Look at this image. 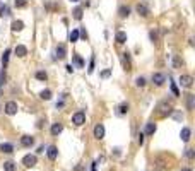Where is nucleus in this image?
Returning <instances> with one entry per match:
<instances>
[{
    "label": "nucleus",
    "mask_w": 195,
    "mask_h": 171,
    "mask_svg": "<svg viewBox=\"0 0 195 171\" xmlns=\"http://www.w3.org/2000/svg\"><path fill=\"white\" fill-rule=\"evenodd\" d=\"M72 123H74L76 127L84 125V123H86V113H84V111H77V113H74V115H72Z\"/></svg>",
    "instance_id": "1"
},
{
    "label": "nucleus",
    "mask_w": 195,
    "mask_h": 171,
    "mask_svg": "<svg viewBox=\"0 0 195 171\" xmlns=\"http://www.w3.org/2000/svg\"><path fill=\"white\" fill-rule=\"evenodd\" d=\"M22 164H24L26 168H33V166L38 164V157H36L34 154H26V156L22 157Z\"/></svg>",
    "instance_id": "2"
},
{
    "label": "nucleus",
    "mask_w": 195,
    "mask_h": 171,
    "mask_svg": "<svg viewBox=\"0 0 195 171\" xmlns=\"http://www.w3.org/2000/svg\"><path fill=\"white\" fill-rule=\"evenodd\" d=\"M159 109H161V111H159L161 116H168L171 111H173V106H171L168 101H163V103L159 104Z\"/></svg>",
    "instance_id": "3"
},
{
    "label": "nucleus",
    "mask_w": 195,
    "mask_h": 171,
    "mask_svg": "<svg viewBox=\"0 0 195 171\" xmlns=\"http://www.w3.org/2000/svg\"><path fill=\"white\" fill-rule=\"evenodd\" d=\"M180 84L183 86V87H192L194 77H192V75H180Z\"/></svg>",
    "instance_id": "4"
},
{
    "label": "nucleus",
    "mask_w": 195,
    "mask_h": 171,
    "mask_svg": "<svg viewBox=\"0 0 195 171\" xmlns=\"http://www.w3.org/2000/svg\"><path fill=\"white\" fill-rule=\"evenodd\" d=\"M5 113H7V115H15V113H17V103L15 101H9L7 104H5Z\"/></svg>",
    "instance_id": "5"
},
{
    "label": "nucleus",
    "mask_w": 195,
    "mask_h": 171,
    "mask_svg": "<svg viewBox=\"0 0 195 171\" xmlns=\"http://www.w3.org/2000/svg\"><path fill=\"white\" fill-rule=\"evenodd\" d=\"M135 10H137V14L142 15V17H147V15H149V7H147L146 4H137Z\"/></svg>",
    "instance_id": "6"
},
{
    "label": "nucleus",
    "mask_w": 195,
    "mask_h": 171,
    "mask_svg": "<svg viewBox=\"0 0 195 171\" xmlns=\"http://www.w3.org/2000/svg\"><path fill=\"white\" fill-rule=\"evenodd\" d=\"M164 81H166L164 74H161V72H156V74H152V82L156 84V86H163V84H164Z\"/></svg>",
    "instance_id": "7"
},
{
    "label": "nucleus",
    "mask_w": 195,
    "mask_h": 171,
    "mask_svg": "<svg viewBox=\"0 0 195 171\" xmlns=\"http://www.w3.org/2000/svg\"><path fill=\"white\" fill-rule=\"evenodd\" d=\"M94 137H96L98 140H101V139L105 137V127H103L101 123H98L96 127H94Z\"/></svg>",
    "instance_id": "8"
},
{
    "label": "nucleus",
    "mask_w": 195,
    "mask_h": 171,
    "mask_svg": "<svg viewBox=\"0 0 195 171\" xmlns=\"http://www.w3.org/2000/svg\"><path fill=\"white\" fill-rule=\"evenodd\" d=\"M55 53H56V58H60V60H62V58H65V57H67V48H65V45H62V43H60V45L56 46Z\"/></svg>",
    "instance_id": "9"
},
{
    "label": "nucleus",
    "mask_w": 195,
    "mask_h": 171,
    "mask_svg": "<svg viewBox=\"0 0 195 171\" xmlns=\"http://www.w3.org/2000/svg\"><path fill=\"white\" fill-rule=\"evenodd\" d=\"M46 154H48V159H50V161H55L56 157H58V149H56L55 145H50L48 150H46Z\"/></svg>",
    "instance_id": "10"
},
{
    "label": "nucleus",
    "mask_w": 195,
    "mask_h": 171,
    "mask_svg": "<svg viewBox=\"0 0 195 171\" xmlns=\"http://www.w3.org/2000/svg\"><path fill=\"white\" fill-rule=\"evenodd\" d=\"M21 144L24 147H33L34 145V139L31 135H24V137H21Z\"/></svg>",
    "instance_id": "11"
},
{
    "label": "nucleus",
    "mask_w": 195,
    "mask_h": 171,
    "mask_svg": "<svg viewBox=\"0 0 195 171\" xmlns=\"http://www.w3.org/2000/svg\"><path fill=\"white\" fill-rule=\"evenodd\" d=\"M14 53L17 55V57H21V58H24L26 55H28V48L24 46V45H17L14 50Z\"/></svg>",
    "instance_id": "12"
},
{
    "label": "nucleus",
    "mask_w": 195,
    "mask_h": 171,
    "mask_svg": "<svg viewBox=\"0 0 195 171\" xmlns=\"http://www.w3.org/2000/svg\"><path fill=\"white\" fill-rule=\"evenodd\" d=\"M62 130H63V125H62V123H53V125H51V135H53V137H58L60 134H62Z\"/></svg>",
    "instance_id": "13"
},
{
    "label": "nucleus",
    "mask_w": 195,
    "mask_h": 171,
    "mask_svg": "<svg viewBox=\"0 0 195 171\" xmlns=\"http://www.w3.org/2000/svg\"><path fill=\"white\" fill-rule=\"evenodd\" d=\"M190 135H192V130L188 128V127H185V128H181V132H180V137H181V140H183V142H188V140H190Z\"/></svg>",
    "instance_id": "14"
},
{
    "label": "nucleus",
    "mask_w": 195,
    "mask_h": 171,
    "mask_svg": "<svg viewBox=\"0 0 195 171\" xmlns=\"http://www.w3.org/2000/svg\"><path fill=\"white\" fill-rule=\"evenodd\" d=\"M122 65H123V68H125L127 72L130 70V67H132V65H130V57H128V53H123V55H122Z\"/></svg>",
    "instance_id": "15"
},
{
    "label": "nucleus",
    "mask_w": 195,
    "mask_h": 171,
    "mask_svg": "<svg viewBox=\"0 0 195 171\" xmlns=\"http://www.w3.org/2000/svg\"><path fill=\"white\" fill-rule=\"evenodd\" d=\"M0 150H2V152H5V154H12V152H14V145H12V144H9V142H4L2 145H0Z\"/></svg>",
    "instance_id": "16"
},
{
    "label": "nucleus",
    "mask_w": 195,
    "mask_h": 171,
    "mask_svg": "<svg viewBox=\"0 0 195 171\" xmlns=\"http://www.w3.org/2000/svg\"><path fill=\"white\" fill-rule=\"evenodd\" d=\"M128 108H130V106H128V103H122V104H120L118 108H117V115H127V113H128Z\"/></svg>",
    "instance_id": "17"
},
{
    "label": "nucleus",
    "mask_w": 195,
    "mask_h": 171,
    "mask_svg": "<svg viewBox=\"0 0 195 171\" xmlns=\"http://www.w3.org/2000/svg\"><path fill=\"white\" fill-rule=\"evenodd\" d=\"M118 15H120V17H123V19L128 17V15H130V7H128V5H122L118 9Z\"/></svg>",
    "instance_id": "18"
},
{
    "label": "nucleus",
    "mask_w": 195,
    "mask_h": 171,
    "mask_svg": "<svg viewBox=\"0 0 195 171\" xmlns=\"http://www.w3.org/2000/svg\"><path fill=\"white\" fill-rule=\"evenodd\" d=\"M115 40H117V43H118V45H123V43L127 41V33H125V31H118V33H117V36H115Z\"/></svg>",
    "instance_id": "19"
},
{
    "label": "nucleus",
    "mask_w": 195,
    "mask_h": 171,
    "mask_svg": "<svg viewBox=\"0 0 195 171\" xmlns=\"http://www.w3.org/2000/svg\"><path fill=\"white\" fill-rule=\"evenodd\" d=\"M22 29H24V22L22 21H12V31L14 33H19Z\"/></svg>",
    "instance_id": "20"
},
{
    "label": "nucleus",
    "mask_w": 195,
    "mask_h": 171,
    "mask_svg": "<svg viewBox=\"0 0 195 171\" xmlns=\"http://www.w3.org/2000/svg\"><path fill=\"white\" fill-rule=\"evenodd\" d=\"M154 132H156V123H147L146 125V132H144V135H152Z\"/></svg>",
    "instance_id": "21"
},
{
    "label": "nucleus",
    "mask_w": 195,
    "mask_h": 171,
    "mask_svg": "<svg viewBox=\"0 0 195 171\" xmlns=\"http://www.w3.org/2000/svg\"><path fill=\"white\" fill-rule=\"evenodd\" d=\"M72 17L77 21H81L82 19V7H76L74 10H72Z\"/></svg>",
    "instance_id": "22"
},
{
    "label": "nucleus",
    "mask_w": 195,
    "mask_h": 171,
    "mask_svg": "<svg viewBox=\"0 0 195 171\" xmlns=\"http://www.w3.org/2000/svg\"><path fill=\"white\" fill-rule=\"evenodd\" d=\"M40 98H41V99H45V101L51 99V91H50V89H43L41 92H40Z\"/></svg>",
    "instance_id": "23"
},
{
    "label": "nucleus",
    "mask_w": 195,
    "mask_h": 171,
    "mask_svg": "<svg viewBox=\"0 0 195 171\" xmlns=\"http://www.w3.org/2000/svg\"><path fill=\"white\" fill-rule=\"evenodd\" d=\"M194 103H195V96L187 94V109H194Z\"/></svg>",
    "instance_id": "24"
},
{
    "label": "nucleus",
    "mask_w": 195,
    "mask_h": 171,
    "mask_svg": "<svg viewBox=\"0 0 195 171\" xmlns=\"http://www.w3.org/2000/svg\"><path fill=\"white\" fill-rule=\"evenodd\" d=\"M34 77L38 79V81H46V79H48V75H46L45 70H38V72L34 74Z\"/></svg>",
    "instance_id": "25"
},
{
    "label": "nucleus",
    "mask_w": 195,
    "mask_h": 171,
    "mask_svg": "<svg viewBox=\"0 0 195 171\" xmlns=\"http://www.w3.org/2000/svg\"><path fill=\"white\" fill-rule=\"evenodd\" d=\"M9 57H10V50H5V51H4V55H2V65H4V68L7 67Z\"/></svg>",
    "instance_id": "26"
},
{
    "label": "nucleus",
    "mask_w": 195,
    "mask_h": 171,
    "mask_svg": "<svg viewBox=\"0 0 195 171\" xmlns=\"http://www.w3.org/2000/svg\"><path fill=\"white\" fill-rule=\"evenodd\" d=\"M4 170L5 171H15V163H12V161H5V163H4Z\"/></svg>",
    "instance_id": "27"
},
{
    "label": "nucleus",
    "mask_w": 195,
    "mask_h": 171,
    "mask_svg": "<svg viewBox=\"0 0 195 171\" xmlns=\"http://www.w3.org/2000/svg\"><path fill=\"white\" fill-rule=\"evenodd\" d=\"M0 15L2 17H9L10 15V10H9L7 5H0Z\"/></svg>",
    "instance_id": "28"
},
{
    "label": "nucleus",
    "mask_w": 195,
    "mask_h": 171,
    "mask_svg": "<svg viewBox=\"0 0 195 171\" xmlns=\"http://www.w3.org/2000/svg\"><path fill=\"white\" fill-rule=\"evenodd\" d=\"M69 40L72 41V43H76V41L79 40V29H74V31L69 34Z\"/></svg>",
    "instance_id": "29"
},
{
    "label": "nucleus",
    "mask_w": 195,
    "mask_h": 171,
    "mask_svg": "<svg viewBox=\"0 0 195 171\" xmlns=\"http://www.w3.org/2000/svg\"><path fill=\"white\" fill-rule=\"evenodd\" d=\"M74 63H76L79 68H82V67H84V60L81 58V57H79V55H74Z\"/></svg>",
    "instance_id": "30"
},
{
    "label": "nucleus",
    "mask_w": 195,
    "mask_h": 171,
    "mask_svg": "<svg viewBox=\"0 0 195 171\" xmlns=\"http://www.w3.org/2000/svg\"><path fill=\"white\" fill-rule=\"evenodd\" d=\"M87 72H89V74H92V72H94V55L91 57V62H89V68H87Z\"/></svg>",
    "instance_id": "31"
},
{
    "label": "nucleus",
    "mask_w": 195,
    "mask_h": 171,
    "mask_svg": "<svg viewBox=\"0 0 195 171\" xmlns=\"http://www.w3.org/2000/svg\"><path fill=\"white\" fill-rule=\"evenodd\" d=\"M135 84H137L139 87H144V86H146V79H144V77H137V81H135Z\"/></svg>",
    "instance_id": "32"
},
{
    "label": "nucleus",
    "mask_w": 195,
    "mask_h": 171,
    "mask_svg": "<svg viewBox=\"0 0 195 171\" xmlns=\"http://www.w3.org/2000/svg\"><path fill=\"white\" fill-rule=\"evenodd\" d=\"M110 75H111V68H106V70H103V72H101V77H103V79L110 77Z\"/></svg>",
    "instance_id": "33"
},
{
    "label": "nucleus",
    "mask_w": 195,
    "mask_h": 171,
    "mask_svg": "<svg viewBox=\"0 0 195 171\" xmlns=\"http://www.w3.org/2000/svg\"><path fill=\"white\" fill-rule=\"evenodd\" d=\"M173 63H174V68H180L181 65H183V62H181L178 57H174V62H173Z\"/></svg>",
    "instance_id": "34"
},
{
    "label": "nucleus",
    "mask_w": 195,
    "mask_h": 171,
    "mask_svg": "<svg viewBox=\"0 0 195 171\" xmlns=\"http://www.w3.org/2000/svg\"><path fill=\"white\" fill-rule=\"evenodd\" d=\"M171 91H173L174 96H180V91H178V87H176V84H174V82H171Z\"/></svg>",
    "instance_id": "35"
},
{
    "label": "nucleus",
    "mask_w": 195,
    "mask_h": 171,
    "mask_svg": "<svg viewBox=\"0 0 195 171\" xmlns=\"http://www.w3.org/2000/svg\"><path fill=\"white\" fill-rule=\"evenodd\" d=\"M187 157L188 159H194L195 157V150L194 149H187Z\"/></svg>",
    "instance_id": "36"
},
{
    "label": "nucleus",
    "mask_w": 195,
    "mask_h": 171,
    "mask_svg": "<svg viewBox=\"0 0 195 171\" xmlns=\"http://www.w3.org/2000/svg\"><path fill=\"white\" fill-rule=\"evenodd\" d=\"M26 5V0H15V7H24Z\"/></svg>",
    "instance_id": "37"
},
{
    "label": "nucleus",
    "mask_w": 195,
    "mask_h": 171,
    "mask_svg": "<svg viewBox=\"0 0 195 171\" xmlns=\"http://www.w3.org/2000/svg\"><path fill=\"white\" fill-rule=\"evenodd\" d=\"M144 137H146V135L140 132V134H139V145H142V144H144Z\"/></svg>",
    "instance_id": "38"
},
{
    "label": "nucleus",
    "mask_w": 195,
    "mask_h": 171,
    "mask_svg": "<svg viewBox=\"0 0 195 171\" xmlns=\"http://www.w3.org/2000/svg\"><path fill=\"white\" fill-rule=\"evenodd\" d=\"M149 36H151V40H152V41H156V40H158V34L154 33V31H151V33H149Z\"/></svg>",
    "instance_id": "39"
},
{
    "label": "nucleus",
    "mask_w": 195,
    "mask_h": 171,
    "mask_svg": "<svg viewBox=\"0 0 195 171\" xmlns=\"http://www.w3.org/2000/svg\"><path fill=\"white\" fill-rule=\"evenodd\" d=\"M43 123H45V120H43V118H41L40 122L36 123V127H38V128H43Z\"/></svg>",
    "instance_id": "40"
},
{
    "label": "nucleus",
    "mask_w": 195,
    "mask_h": 171,
    "mask_svg": "<svg viewBox=\"0 0 195 171\" xmlns=\"http://www.w3.org/2000/svg\"><path fill=\"white\" fill-rule=\"evenodd\" d=\"M65 68H67V72H69V74H70V72H72V70H74V67H72V65H67V67H65Z\"/></svg>",
    "instance_id": "41"
},
{
    "label": "nucleus",
    "mask_w": 195,
    "mask_h": 171,
    "mask_svg": "<svg viewBox=\"0 0 195 171\" xmlns=\"http://www.w3.org/2000/svg\"><path fill=\"white\" fill-rule=\"evenodd\" d=\"M181 171H192V170H190V168H183Z\"/></svg>",
    "instance_id": "42"
},
{
    "label": "nucleus",
    "mask_w": 195,
    "mask_h": 171,
    "mask_svg": "<svg viewBox=\"0 0 195 171\" xmlns=\"http://www.w3.org/2000/svg\"><path fill=\"white\" fill-rule=\"evenodd\" d=\"M0 96H2V86H0Z\"/></svg>",
    "instance_id": "43"
},
{
    "label": "nucleus",
    "mask_w": 195,
    "mask_h": 171,
    "mask_svg": "<svg viewBox=\"0 0 195 171\" xmlns=\"http://www.w3.org/2000/svg\"><path fill=\"white\" fill-rule=\"evenodd\" d=\"M70 2H79V0H70Z\"/></svg>",
    "instance_id": "44"
}]
</instances>
